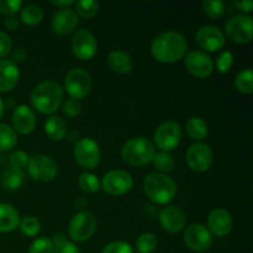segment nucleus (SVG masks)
<instances>
[{
    "instance_id": "nucleus-1",
    "label": "nucleus",
    "mask_w": 253,
    "mask_h": 253,
    "mask_svg": "<svg viewBox=\"0 0 253 253\" xmlns=\"http://www.w3.org/2000/svg\"><path fill=\"white\" fill-rule=\"evenodd\" d=\"M188 51L184 35L175 31H166L158 35L151 43V53L162 63H174L182 59Z\"/></svg>"
},
{
    "instance_id": "nucleus-2",
    "label": "nucleus",
    "mask_w": 253,
    "mask_h": 253,
    "mask_svg": "<svg viewBox=\"0 0 253 253\" xmlns=\"http://www.w3.org/2000/svg\"><path fill=\"white\" fill-rule=\"evenodd\" d=\"M63 100V89L57 82L44 81L35 86L31 94L32 105L40 113L51 115L61 106Z\"/></svg>"
},
{
    "instance_id": "nucleus-3",
    "label": "nucleus",
    "mask_w": 253,
    "mask_h": 253,
    "mask_svg": "<svg viewBox=\"0 0 253 253\" xmlns=\"http://www.w3.org/2000/svg\"><path fill=\"white\" fill-rule=\"evenodd\" d=\"M143 190L153 203L165 205L172 202L177 194V184L169 175L153 172L143 180Z\"/></svg>"
},
{
    "instance_id": "nucleus-4",
    "label": "nucleus",
    "mask_w": 253,
    "mask_h": 253,
    "mask_svg": "<svg viewBox=\"0 0 253 253\" xmlns=\"http://www.w3.org/2000/svg\"><path fill=\"white\" fill-rule=\"evenodd\" d=\"M155 145L147 137L137 136L132 137L124 143L121 148V157L127 165L141 167L153 160L155 156Z\"/></svg>"
},
{
    "instance_id": "nucleus-5",
    "label": "nucleus",
    "mask_w": 253,
    "mask_h": 253,
    "mask_svg": "<svg viewBox=\"0 0 253 253\" xmlns=\"http://www.w3.org/2000/svg\"><path fill=\"white\" fill-rule=\"evenodd\" d=\"M93 81L85 69L73 68L64 77V89L73 99H83L90 93Z\"/></svg>"
},
{
    "instance_id": "nucleus-6",
    "label": "nucleus",
    "mask_w": 253,
    "mask_h": 253,
    "mask_svg": "<svg viewBox=\"0 0 253 253\" xmlns=\"http://www.w3.org/2000/svg\"><path fill=\"white\" fill-rule=\"evenodd\" d=\"M74 158L83 168H95L100 163L101 151L98 142L90 137H83L74 146Z\"/></svg>"
},
{
    "instance_id": "nucleus-7",
    "label": "nucleus",
    "mask_w": 253,
    "mask_h": 253,
    "mask_svg": "<svg viewBox=\"0 0 253 253\" xmlns=\"http://www.w3.org/2000/svg\"><path fill=\"white\" fill-rule=\"evenodd\" d=\"M96 219L89 211H81L73 216L68 225V234L73 241L84 242L96 231Z\"/></svg>"
},
{
    "instance_id": "nucleus-8",
    "label": "nucleus",
    "mask_w": 253,
    "mask_h": 253,
    "mask_svg": "<svg viewBox=\"0 0 253 253\" xmlns=\"http://www.w3.org/2000/svg\"><path fill=\"white\" fill-rule=\"evenodd\" d=\"M227 37L236 43H249L253 37V21L249 15L240 14L230 17L225 25Z\"/></svg>"
},
{
    "instance_id": "nucleus-9",
    "label": "nucleus",
    "mask_w": 253,
    "mask_h": 253,
    "mask_svg": "<svg viewBox=\"0 0 253 253\" xmlns=\"http://www.w3.org/2000/svg\"><path fill=\"white\" fill-rule=\"evenodd\" d=\"M155 143L163 152L172 151L179 145L182 138V127L175 121H165L155 131Z\"/></svg>"
},
{
    "instance_id": "nucleus-10",
    "label": "nucleus",
    "mask_w": 253,
    "mask_h": 253,
    "mask_svg": "<svg viewBox=\"0 0 253 253\" xmlns=\"http://www.w3.org/2000/svg\"><path fill=\"white\" fill-rule=\"evenodd\" d=\"M58 172L57 163L51 157L44 155L32 156L27 163V173L37 182H49Z\"/></svg>"
},
{
    "instance_id": "nucleus-11",
    "label": "nucleus",
    "mask_w": 253,
    "mask_h": 253,
    "mask_svg": "<svg viewBox=\"0 0 253 253\" xmlns=\"http://www.w3.org/2000/svg\"><path fill=\"white\" fill-rule=\"evenodd\" d=\"M101 187L110 195H124L132 189L133 179L126 170L114 169L104 175Z\"/></svg>"
},
{
    "instance_id": "nucleus-12",
    "label": "nucleus",
    "mask_w": 253,
    "mask_h": 253,
    "mask_svg": "<svg viewBox=\"0 0 253 253\" xmlns=\"http://www.w3.org/2000/svg\"><path fill=\"white\" fill-rule=\"evenodd\" d=\"M98 51L95 36L89 30H78L72 39V52L79 59H90Z\"/></svg>"
},
{
    "instance_id": "nucleus-13",
    "label": "nucleus",
    "mask_w": 253,
    "mask_h": 253,
    "mask_svg": "<svg viewBox=\"0 0 253 253\" xmlns=\"http://www.w3.org/2000/svg\"><path fill=\"white\" fill-rule=\"evenodd\" d=\"M184 242L192 251L204 252L212 245V235L202 224H192L185 227Z\"/></svg>"
},
{
    "instance_id": "nucleus-14",
    "label": "nucleus",
    "mask_w": 253,
    "mask_h": 253,
    "mask_svg": "<svg viewBox=\"0 0 253 253\" xmlns=\"http://www.w3.org/2000/svg\"><path fill=\"white\" fill-rule=\"evenodd\" d=\"M185 158L190 169L195 172H205L212 163V151L207 143L198 142L188 148Z\"/></svg>"
},
{
    "instance_id": "nucleus-15",
    "label": "nucleus",
    "mask_w": 253,
    "mask_h": 253,
    "mask_svg": "<svg viewBox=\"0 0 253 253\" xmlns=\"http://www.w3.org/2000/svg\"><path fill=\"white\" fill-rule=\"evenodd\" d=\"M185 67L188 71L198 78H207L214 71V62L211 57L204 51L194 49L185 57Z\"/></svg>"
},
{
    "instance_id": "nucleus-16",
    "label": "nucleus",
    "mask_w": 253,
    "mask_h": 253,
    "mask_svg": "<svg viewBox=\"0 0 253 253\" xmlns=\"http://www.w3.org/2000/svg\"><path fill=\"white\" fill-rule=\"evenodd\" d=\"M197 41L203 49L208 52H216L225 46V35L214 25H204L197 32Z\"/></svg>"
},
{
    "instance_id": "nucleus-17",
    "label": "nucleus",
    "mask_w": 253,
    "mask_h": 253,
    "mask_svg": "<svg viewBox=\"0 0 253 253\" xmlns=\"http://www.w3.org/2000/svg\"><path fill=\"white\" fill-rule=\"evenodd\" d=\"M208 227H209L208 230L210 231V234H214L215 236H226L232 229L231 215L222 208L211 210L208 216Z\"/></svg>"
},
{
    "instance_id": "nucleus-18",
    "label": "nucleus",
    "mask_w": 253,
    "mask_h": 253,
    "mask_svg": "<svg viewBox=\"0 0 253 253\" xmlns=\"http://www.w3.org/2000/svg\"><path fill=\"white\" fill-rule=\"evenodd\" d=\"M79 16L76 10L64 7L58 10L52 17V30L58 35H68L78 26Z\"/></svg>"
},
{
    "instance_id": "nucleus-19",
    "label": "nucleus",
    "mask_w": 253,
    "mask_h": 253,
    "mask_svg": "<svg viewBox=\"0 0 253 253\" xmlns=\"http://www.w3.org/2000/svg\"><path fill=\"white\" fill-rule=\"evenodd\" d=\"M185 215L178 207L165 208L160 212V222L165 230L169 232H179L185 226Z\"/></svg>"
},
{
    "instance_id": "nucleus-20",
    "label": "nucleus",
    "mask_w": 253,
    "mask_h": 253,
    "mask_svg": "<svg viewBox=\"0 0 253 253\" xmlns=\"http://www.w3.org/2000/svg\"><path fill=\"white\" fill-rule=\"evenodd\" d=\"M12 126L17 132L27 135L36 126V115L27 105H19L12 113Z\"/></svg>"
},
{
    "instance_id": "nucleus-21",
    "label": "nucleus",
    "mask_w": 253,
    "mask_h": 253,
    "mask_svg": "<svg viewBox=\"0 0 253 253\" xmlns=\"http://www.w3.org/2000/svg\"><path fill=\"white\" fill-rule=\"evenodd\" d=\"M20 72L10 59H0V91H9L16 86Z\"/></svg>"
},
{
    "instance_id": "nucleus-22",
    "label": "nucleus",
    "mask_w": 253,
    "mask_h": 253,
    "mask_svg": "<svg viewBox=\"0 0 253 253\" xmlns=\"http://www.w3.org/2000/svg\"><path fill=\"white\" fill-rule=\"evenodd\" d=\"M108 64L114 72L121 74L130 73L133 68V59L123 49H114L108 56Z\"/></svg>"
},
{
    "instance_id": "nucleus-23",
    "label": "nucleus",
    "mask_w": 253,
    "mask_h": 253,
    "mask_svg": "<svg viewBox=\"0 0 253 253\" xmlns=\"http://www.w3.org/2000/svg\"><path fill=\"white\" fill-rule=\"evenodd\" d=\"M20 216L12 205L0 203V232H11L19 226Z\"/></svg>"
},
{
    "instance_id": "nucleus-24",
    "label": "nucleus",
    "mask_w": 253,
    "mask_h": 253,
    "mask_svg": "<svg viewBox=\"0 0 253 253\" xmlns=\"http://www.w3.org/2000/svg\"><path fill=\"white\" fill-rule=\"evenodd\" d=\"M46 135L53 141H61L67 133V124L61 116L51 115L44 123Z\"/></svg>"
},
{
    "instance_id": "nucleus-25",
    "label": "nucleus",
    "mask_w": 253,
    "mask_h": 253,
    "mask_svg": "<svg viewBox=\"0 0 253 253\" xmlns=\"http://www.w3.org/2000/svg\"><path fill=\"white\" fill-rule=\"evenodd\" d=\"M25 174L22 169L9 167L4 170L1 175V184L7 190H16L24 184Z\"/></svg>"
},
{
    "instance_id": "nucleus-26",
    "label": "nucleus",
    "mask_w": 253,
    "mask_h": 253,
    "mask_svg": "<svg viewBox=\"0 0 253 253\" xmlns=\"http://www.w3.org/2000/svg\"><path fill=\"white\" fill-rule=\"evenodd\" d=\"M185 131H187L190 137L200 141L207 137L209 128H208L207 123L203 119L198 118V116H193V118L188 119L187 124H185Z\"/></svg>"
},
{
    "instance_id": "nucleus-27",
    "label": "nucleus",
    "mask_w": 253,
    "mask_h": 253,
    "mask_svg": "<svg viewBox=\"0 0 253 253\" xmlns=\"http://www.w3.org/2000/svg\"><path fill=\"white\" fill-rule=\"evenodd\" d=\"M21 21L26 25H37L43 19V10L36 4H30L22 7Z\"/></svg>"
},
{
    "instance_id": "nucleus-28",
    "label": "nucleus",
    "mask_w": 253,
    "mask_h": 253,
    "mask_svg": "<svg viewBox=\"0 0 253 253\" xmlns=\"http://www.w3.org/2000/svg\"><path fill=\"white\" fill-rule=\"evenodd\" d=\"M16 132L6 124H0V151H9L16 145Z\"/></svg>"
},
{
    "instance_id": "nucleus-29",
    "label": "nucleus",
    "mask_w": 253,
    "mask_h": 253,
    "mask_svg": "<svg viewBox=\"0 0 253 253\" xmlns=\"http://www.w3.org/2000/svg\"><path fill=\"white\" fill-rule=\"evenodd\" d=\"M157 237L151 232H145L137 237L135 247L138 253H152L157 249Z\"/></svg>"
},
{
    "instance_id": "nucleus-30",
    "label": "nucleus",
    "mask_w": 253,
    "mask_h": 253,
    "mask_svg": "<svg viewBox=\"0 0 253 253\" xmlns=\"http://www.w3.org/2000/svg\"><path fill=\"white\" fill-rule=\"evenodd\" d=\"M235 86L239 91L244 94H250L253 91V73L251 68H246L240 72L235 78Z\"/></svg>"
},
{
    "instance_id": "nucleus-31",
    "label": "nucleus",
    "mask_w": 253,
    "mask_h": 253,
    "mask_svg": "<svg viewBox=\"0 0 253 253\" xmlns=\"http://www.w3.org/2000/svg\"><path fill=\"white\" fill-rule=\"evenodd\" d=\"M20 230L22 234L27 237H34L41 231V222L35 216H25L19 224Z\"/></svg>"
},
{
    "instance_id": "nucleus-32",
    "label": "nucleus",
    "mask_w": 253,
    "mask_h": 253,
    "mask_svg": "<svg viewBox=\"0 0 253 253\" xmlns=\"http://www.w3.org/2000/svg\"><path fill=\"white\" fill-rule=\"evenodd\" d=\"M79 187L83 190L88 193H95L98 192L100 188V180L96 177V174L90 172H84L79 175Z\"/></svg>"
},
{
    "instance_id": "nucleus-33",
    "label": "nucleus",
    "mask_w": 253,
    "mask_h": 253,
    "mask_svg": "<svg viewBox=\"0 0 253 253\" xmlns=\"http://www.w3.org/2000/svg\"><path fill=\"white\" fill-rule=\"evenodd\" d=\"M153 163H155V167L158 170H161L160 173H167L174 168V160H173L172 156L168 152H158L155 153L153 156Z\"/></svg>"
},
{
    "instance_id": "nucleus-34",
    "label": "nucleus",
    "mask_w": 253,
    "mask_h": 253,
    "mask_svg": "<svg viewBox=\"0 0 253 253\" xmlns=\"http://www.w3.org/2000/svg\"><path fill=\"white\" fill-rule=\"evenodd\" d=\"M203 11L212 19H217V17L222 16L225 12V2L221 0H207L202 4Z\"/></svg>"
},
{
    "instance_id": "nucleus-35",
    "label": "nucleus",
    "mask_w": 253,
    "mask_h": 253,
    "mask_svg": "<svg viewBox=\"0 0 253 253\" xmlns=\"http://www.w3.org/2000/svg\"><path fill=\"white\" fill-rule=\"evenodd\" d=\"M74 4H76V12L83 17H93L99 10V2L95 0H81Z\"/></svg>"
},
{
    "instance_id": "nucleus-36",
    "label": "nucleus",
    "mask_w": 253,
    "mask_h": 253,
    "mask_svg": "<svg viewBox=\"0 0 253 253\" xmlns=\"http://www.w3.org/2000/svg\"><path fill=\"white\" fill-rule=\"evenodd\" d=\"M29 253H54V246L48 237H40L35 240L29 249Z\"/></svg>"
},
{
    "instance_id": "nucleus-37",
    "label": "nucleus",
    "mask_w": 253,
    "mask_h": 253,
    "mask_svg": "<svg viewBox=\"0 0 253 253\" xmlns=\"http://www.w3.org/2000/svg\"><path fill=\"white\" fill-rule=\"evenodd\" d=\"M101 253H133V249L125 241H113L104 247Z\"/></svg>"
},
{
    "instance_id": "nucleus-38",
    "label": "nucleus",
    "mask_w": 253,
    "mask_h": 253,
    "mask_svg": "<svg viewBox=\"0 0 253 253\" xmlns=\"http://www.w3.org/2000/svg\"><path fill=\"white\" fill-rule=\"evenodd\" d=\"M29 160L30 157L27 156V153L24 152V151H14L9 157L10 167L17 168V169H22V168L27 167Z\"/></svg>"
},
{
    "instance_id": "nucleus-39",
    "label": "nucleus",
    "mask_w": 253,
    "mask_h": 253,
    "mask_svg": "<svg viewBox=\"0 0 253 253\" xmlns=\"http://www.w3.org/2000/svg\"><path fill=\"white\" fill-rule=\"evenodd\" d=\"M232 63H234V54L230 51H224L220 53V56L216 59V68L221 73H226L230 71Z\"/></svg>"
},
{
    "instance_id": "nucleus-40",
    "label": "nucleus",
    "mask_w": 253,
    "mask_h": 253,
    "mask_svg": "<svg viewBox=\"0 0 253 253\" xmlns=\"http://www.w3.org/2000/svg\"><path fill=\"white\" fill-rule=\"evenodd\" d=\"M82 111V105L79 103V100L77 99H68L66 100V103L63 104V114L69 119H74L81 114Z\"/></svg>"
},
{
    "instance_id": "nucleus-41",
    "label": "nucleus",
    "mask_w": 253,
    "mask_h": 253,
    "mask_svg": "<svg viewBox=\"0 0 253 253\" xmlns=\"http://www.w3.org/2000/svg\"><path fill=\"white\" fill-rule=\"evenodd\" d=\"M21 0H0V12L5 15H14L21 9Z\"/></svg>"
},
{
    "instance_id": "nucleus-42",
    "label": "nucleus",
    "mask_w": 253,
    "mask_h": 253,
    "mask_svg": "<svg viewBox=\"0 0 253 253\" xmlns=\"http://www.w3.org/2000/svg\"><path fill=\"white\" fill-rule=\"evenodd\" d=\"M12 48V41L9 35L4 31H0V57H4L10 53Z\"/></svg>"
},
{
    "instance_id": "nucleus-43",
    "label": "nucleus",
    "mask_w": 253,
    "mask_h": 253,
    "mask_svg": "<svg viewBox=\"0 0 253 253\" xmlns=\"http://www.w3.org/2000/svg\"><path fill=\"white\" fill-rule=\"evenodd\" d=\"M26 51H25L22 47H17V48H15L14 51H12L11 53V59L10 61L14 62L15 64L16 63H21V62H24L25 59H26Z\"/></svg>"
},
{
    "instance_id": "nucleus-44",
    "label": "nucleus",
    "mask_w": 253,
    "mask_h": 253,
    "mask_svg": "<svg viewBox=\"0 0 253 253\" xmlns=\"http://www.w3.org/2000/svg\"><path fill=\"white\" fill-rule=\"evenodd\" d=\"M54 253H81V250L76 245L68 241L66 245L59 247V249H54Z\"/></svg>"
},
{
    "instance_id": "nucleus-45",
    "label": "nucleus",
    "mask_w": 253,
    "mask_h": 253,
    "mask_svg": "<svg viewBox=\"0 0 253 253\" xmlns=\"http://www.w3.org/2000/svg\"><path fill=\"white\" fill-rule=\"evenodd\" d=\"M67 242H68V240H67V236L63 232H56V234L53 235L52 244H53L54 249H59V247H62L63 245H66Z\"/></svg>"
},
{
    "instance_id": "nucleus-46",
    "label": "nucleus",
    "mask_w": 253,
    "mask_h": 253,
    "mask_svg": "<svg viewBox=\"0 0 253 253\" xmlns=\"http://www.w3.org/2000/svg\"><path fill=\"white\" fill-rule=\"evenodd\" d=\"M234 5L237 7V9L241 10V11L250 12V11H252L253 1H252V0H244V1H235Z\"/></svg>"
},
{
    "instance_id": "nucleus-47",
    "label": "nucleus",
    "mask_w": 253,
    "mask_h": 253,
    "mask_svg": "<svg viewBox=\"0 0 253 253\" xmlns=\"http://www.w3.org/2000/svg\"><path fill=\"white\" fill-rule=\"evenodd\" d=\"M5 26H6L7 30L10 31H15V30L19 27V20L14 16V15H9L5 20Z\"/></svg>"
},
{
    "instance_id": "nucleus-48",
    "label": "nucleus",
    "mask_w": 253,
    "mask_h": 253,
    "mask_svg": "<svg viewBox=\"0 0 253 253\" xmlns=\"http://www.w3.org/2000/svg\"><path fill=\"white\" fill-rule=\"evenodd\" d=\"M51 2L53 5H56V6L62 7V9H64V7H69L71 5L74 4L73 0H52Z\"/></svg>"
},
{
    "instance_id": "nucleus-49",
    "label": "nucleus",
    "mask_w": 253,
    "mask_h": 253,
    "mask_svg": "<svg viewBox=\"0 0 253 253\" xmlns=\"http://www.w3.org/2000/svg\"><path fill=\"white\" fill-rule=\"evenodd\" d=\"M4 115V104H2V100L0 99V119Z\"/></svg>"
}]
</instances>
